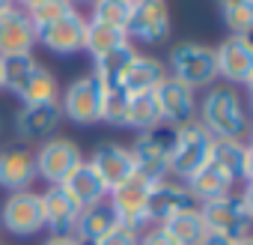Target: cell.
I'll return each instance as SVG.
<instances>
[{
  "instance_id": "obj_1",
  "label": "cell",
  "mask_w": 253,
  "mask_h": 245,
  "mask_svg": "<svg viewBox=\"0 0 253 245\" xmlns=\"http://www.w3.org/2000/svg\"><path fill=\"white\" fill-rule=\"evenodd\" d=\"M200 122L214 141H250V117L235 87H211L200 102Z\"/></svg>"
},
{
  "instance_id": "obj_2",
  "label": "cell",
  "mask_w": 253,
  "mask_h": 245,
  "mask_svg": "<svg viewBox=\"0 0 253 245\" xmlns=\"http://www.w3.org/2000/svg\"><path fill=\"white\" fill-rule=\"evenodd\" d=\"M200 215H203L209 233L226 236L232 242L241 239V236H250V227H253V194H250V183L238 194L232 191L226 197L200 203Z\"/></svg>"
},
{
  "instance_id": "obj_3",
  "label": "cell",
  "mask_w": 253,
  "mask_h": 245,
  "mask_svg": "<svg viewBox=\"0 0 253 245\" xmlns=\"http://www.w3.org/2000/svg\"><path fill=\"white\" fill-rule=\"evenodd\" d=\"M176 135H179V126H170V122H158V126L140 132L134 147H128L134 156V171L143 174L149 183L167 180V168L176 150Z\"/></svg>"
},
{
  "instance_id": "obj_4",
  "label": "cell",
  "mask_w": 253,
  "mask_h": 245,
  "mask_svg": "<svg viewBox=\"0 0 253 245\" xmlns=\"http://www.w3.org/2000/svg\"><path fill=\"white\" fill-rule=\"evenodd\" d=\"M167 75L182 81L194 93L200 87H211L217 81L214 48L200 45V42H179V45H173L170 60H167Z\"/></svg>"
},
{
  "instance_id": "obj_5",
  "label": "cell",
  "mask_w": 253,
  "mask_h": 245,
  "mask_svg": "<svg viewBox=\"0 0 253 245\" xmlns=\"http://www.w3.org/2000/svg\"><path fill=\"white\" fill-rule=\"evenodd\" d=\"M211 144H214V138L203 129V122L197 117L188 120V122H182L179 135H176V150H173L167 174H173L179 183H188L203 165H209Z\"/></svg>"
},
{
  "instance_id": "obj_6",
  "label": "cell",
  "mask_w": 253,
  "mask_h": 245,
  "mask_svg": "<svg viewBox=\"0 0 253 245\" xmlns=\"http://www.w3.org/2000/svg\"><path fill=\"white\" fill-rule=\"evenodd\" d=\"M155 183H149L143 174H131L125 183H119L116 188L107 191V206L113 209L116 221L131 227V230H143L149 227V212H146V203H149V191H152Z\"/></svg>"
},
{
  "instance_id": "obj_7",
  "label": "cell",
  "mask_w": 253,
  "mask_h": 245,
  "mask_svg": "<svg viewBox=\"0 0 253 245\" xmlns=\"http://www.w3.org/2000/svg\"><path fill=\"white\" fill-rule=\"evenodd\" d=\"M36 159V177H42L48 185H63L69 180V174L84 162V150L66 138V135H54L48 141H42L39 153H33Z\"/></svg>"
},
{
  "instance_id": "obj_8",
  "label": "cell",
  "mask_w": 253,
  "mask_h": 245,
  "mask_svg": "<svg viewBox=\"0 0 253 245\" xmlns=\"http://www.w3.org/2000/svg\"><path fill=\"white\" fill-rule=\"evenodd\" d=\"M101 102H104V84L89 72V75L75 78L63 90L60 108L66 120L78 122V126H92V122L101 120Z\"/></svg>"
},
{
  "instance_id": "obj_9",
  "label": "cell",
  "mask_w": 253,
  "mask_h": 245,
  "mask_svg": "<svg viewBox=\"0 0 253 245\" xmlns=\"http://www.w3.org/2000/svg\"><path fill=\"white\" fill-rule=\"evenodd\" d=\"M0 227L12 236H36L45 230V212H42V197L27 188V191H12L3 206H0Z\"/></svg>"
},
{
  "instance_id": "obj_10",
  "label": "cell",
  "mask_w": 253,
  "mask_h": 245,
  "mask_svg": "<svg viewBox=\"0 0 253 245\" xmlns=\"http://www.w3.org/2000/svg\"><path fill=\"white\" fill-rule=\"evenodd\" d=\"M217 78H226L229 87H250L253 81V45L250 36H226L214 48Z\"/></svg>"
},
{
  "instance_id": "obj_11",
  "label": "cell",
  "mask_w": 253,
  "mask_h": 245,
  "mask_svg": "<svg viewBox=\"0 0 253 245\" xmlns=\"http://www.w3.org/2000/svg\"><path fill=\"white\" fill-rule=\"evenodd\" d=\"M125 33L134 42H164L170 36V6L167 0H134Z\"/></svg>"
},
{
  "instance_id": "obj_12",
  "label": "cell",
  "mask_w": 253,
  "mask_h": 245,
  "mask_svg": "<svg viewBox=\"0 0 253 245\" xmlns=\"http://www.w3.org/2000/svg\"><path fill=\"white\" fill-rule=\"evenodd\" d=\"M60 122H63L60 99L21 105L18 114H15V135L21 141H48V138L57 135Z\"/></svg>"
},
{
  "instance_id": "obj_13",
  "label": "cell",
  "mask_w": 253,
  "mask_h": 245,
  "mask_svg": "<svg viewBox=\"0 0 253 245\" xmlns=\"http://www.w3.org/2000/svg\"><path fill=\"white\" fill-rule=\"evenodd\" d=\"M84 39H86V15H81L78 9L69 12L66 18L51 21L36 30V45H45L48 51H54L60 57L84 51Z\"/></svg>"
},
{
  "instance_id": "obj_14",
  "label": "cell",
  "mask_w": 253,
  "mask_h": 245,
  "mask_svg": "<svg viewBox=\"0 0 253 245\" xmlns=\"http://www.w3.org/2000/svg\"><path fill=\"white\" fill-rule=\"evenodd\" d=\"M191 209H200V200L191 194V188L185 183H167V180H161V183L152 185L149 203H146L149 224H164L173 215L191 212Z\"/></svg>"
},
{
  "instance_id": "obj_15",
  "label": "cell",
  "mask_w": 253,
  "mask_h": 245,
  "mask_svg": "<svg viewBox=\"0 0 253 245\" xmlns=\"http://www.w3.org/2000/svg\"><path fill=\"white\" fill-rule=\"evenodd\" d=\"M39 197H42L45 227L51 230V236H72L84 206H81L63 185H48Z\"/></svg>"
},
{
  "instance_id": "obj_16",
  "label": "cell",
  "mask_w": 253,
  "mask_h": 245,
  "mask_svg": "<svg viewBox=\"0 0 253 245\" xmlns=\"http://www.w3.org/2000/svg\"><path fill=\"white\" fill-rule=\"evenodd\" d=\"M155 102H158V111H161V120L170 122V126H182V122L194 120V111H197V93L191 87H185L182 81L176 78H164L155 90H152Z\"/></svg>"
},
{
  "instance_id": "obj_17",
  "label": "cell",
  "mask_w": 253,
  "mask_h": 245,
  "mask_svg": "<svg viewBox=\"0 0 253 245\" xmlns=\"http://www.w3.org/2000/svg\"><path fill=\"white\" fill-rule=\"evenodd\" d=\"M89 168L101 177V183H104L107 191H110V188H116L119 183H125V180L134 174V156H131L128 147L104 141V144H98V147L92 150Z\"/></svg>"
},
{
  "instance_id": "obj_18",
  "label": "cell",
  "mask_w": 253,
  "mask_h": 245,
  "mask_svg": "<svg viewBox=\"0 0 253 245\" xmlns=\"http://www.w3.org/2000/svg\"><path fill=\"white\" fill-rule=\"evenodd\" d=\"M36 48V27L30 24L27 12L12 6L0 15V57H18L33 54Z\"/></svg>"
},
{
  "instance_id": "obj_19",
  "label": "cell",
  "mask_w": 253,
  "mask_h": 245,
  "mask_svg": "<svg viewBox=\"0 0 253 245\" xmlns=\"http://www.w3.org/2000/svg\"><path fill=\"white\" fill-rule=\"evenodd\" d=\"M36 159L27 147H3L0 150V188L27 191L36 183Z\"/></svg>"
},
{
  "instance_id": "obj_20",
  "label": "cell",
  "mask_w": 253,
  "mask_h": 245,
  "mask_svg": "<svg viewBox=\"0 0 253 245\" xmlns=\"http://www.w3.org/2000/svg\"><path fill=\"white\" fill-rule=\"evenodd\" d=\"M209 162L223 171L232 183H250L253 177V150L250 144H241V141H214L211 144V153H209Z\"/></svg>"
},
{
  "instance_id": "obj_21",
  "label": "cell",
  "mask_w": 253,
  "mask_h": 245,
  "mask_svg": "<svg viewBox=\"0 0 253 245\" xmlns=\"http://www.w3.org/2000/svg\"><path fill=\"white\" fill-rule=\"evenodd\" d=\"M164 78H167V66L158 57L134 54V60L125 66V72H122V78H119L116 87L125 90L128 96H137V93H152Z\"/></svg>"
},
{
  "instance_id": "obj_22",
  "label": "cell",
  "mask_w": 253,
  "mask_h": 245,
  "mask_svg": "<svg viewBox=\"0 0 253 245\" xmlns=\"http://www.w3.org/2000/svg\"><path fill=\"white\" fill-rule=\"evenodd\" d=\"M63 188H66L81 206H95V203H104V200H107V185H104L101 177L89 168L86 159L69 174V180L63 183Z\"/></svg>"
},
{
  "instance_id": "obj_23",
  "label": "cell",
  "mask_w": 253,
  "mask_h": 245,
  "mask_svg": "<svg viewBox=\"0 0 253 245\" xmlns=\"http://www.w3.org/2000/svg\"><path fill=\"white\" fill-rule=\"evenodd\" d=\"M188 188H191V194L200 200V203H209V200H217V197H226V194H232V188H235V183L223 174V171H217L211 162L209 165H203L188 183H185Z\"/></svg>"
},
{
  "instance_id": "obj_24",
  "label": "cell",
  "mask_w": 253,
  "mask_h": 245,
  "mask_svg": "<svg viewBox=\"0 0 253 245\" xmlns=\"http://www.w3.org/2000/svg\"><path fill=\"white\" fill-rule=\"evenodd\" d=\"M113 224H116V215H113V209H110L107 200H104V203H95V206H84V209H81V218H78L72 236H75L81 245H92V242H95L98 236H104Z\"/></svg>"
},
{
  "instance_id": "obj_25",
  "label": "cell",
  "mask_w": 253,
  "mask_h": 245,
  "mask_svg": "<svg viewBox=\"0 0 253 245\" xmlns=\"http://www.w3.org/2000/svg\"><path fill=\"white\" fill-rule=\"evenodd\" d=\"M3 63V87L12 90L18 99L27 93V87L33 84V78L39 75L42 63L33 54H18V57H0Z\"/></svg>"
},
{
  "instance_id": "obj_26",
  "label": "cell",
  "mask_w": 253,
  "mask_h": 245,
  "mask_svg": "<svg viewBox=\"0 0 253 245\" xmlns=\"http://www.w3.org/2000/svg\"><path fill=\"white\" fill-rule=\"evenodd\" d=\"M176 245H200L203 239H206V221H203V215H200V209H191V212H179V215H173L170 221H164V224H158Z\"/></svg>"
},
{
  "instance_id": "obj_27",
  "label": "cell",
  "mask_w": 253,
  "mask_h": 245,
  "mask_svg": "<svg viewBox=\"0 0 253 245\" xmlns=\"http://www.w3.org/2000/svg\"><path fill=\"white\" fill-rule=\"evenodd\" d=\"M128 33H125L122 27H110V24H98V21H89L86 18V39H84V51L95 57L107 54V51H116L122 45H128Z\"/></svg>"
},
{
  "instance_id": "obj_28",
  "label": "cell",
  "mask_w": 253,
  "mask_h": 245,
  "mask_svg": "<svg viewBox=\"0 0 253 245\" xmlns=\"http://www.w3.org/2000/svg\"><path fill=\"white\" fill-rule=\"evenodd\" d=\"M134 54H137L134 42L122 45V48H116V51H107V54H101V57L92 60V75H95L104 87H116L119 78H122V72H125V66L134 60Z\"/></svg>"
},
{
  "instance_id": "obj_29",
  "label": "cell",
  "mask_w": 253,
  "mask_h": 245,
  "mask_svg": "<svg viewBox=\"0 0 253 245\" xmlns=\"http://www.w3.org/2000/svg\"><path fill=\"white\" fill-rule=\"evenodd\" d=\"M161 120V111H158V102L152 93H137V96H128V126L125 129H137V132H146L152 126H158Z\"/></svg>"
},
{
  "instance_id": "obj_30",
  "label": "cell",
  "mask_w": 253,
  "mask_h": 245,
  "mask_svg": "<svg viewBox=\"0 0 253 245\" xmlns=\"http://www.w3.org/2000/svg\"><path fill=\"white\" fill-rule=\"evenodd\" d=\"M131 6H134V0H95L92 12H89V21L125 30V24H128V18H131Z\"/></svg>"
},
{
  "instance_id": "obj_31",
  "label": "cell",
  "mask_w": 253,
  "mask_h": 245,
  "mask_svg": "<svg viewBox=\"0 0 253 245\" xmlns=\"http://www.w3.org/2000/svg\"><path fill=\"white\" fill-rule=\"evenodd\" d=\"M220 18L229 30V36H250L253 27V0H238V3H223Z\"/></svg>"
},
{
  "instance_id": "obj_32",
  "label": "cell",
  "mask_w": 253,
  "mask_h": 245,
  "mask_svg": "<svg viewBox=\"0 0 253 245\" xmlns=\"http://www.w3.org/2000/svg\"><path fill=\"white\" fill-rule=\"evenodd\" d=\"M24 12H27L30 24L39 30V27H45L51 21H60L69 12H75V6H72V0H36V3H30Z\"/></svg>"
},
{
  "instance_id": "obj_33",
  "label": "cell",
  "mask_w": 253,
  "mask_h": 245,
  "mask_svg": "<svg viewBox=\"0 0 253 245\" xmlns=\"http://www.w3.org/2000/svg\"><path fill=\"white\" fill-rule=\"evenodd\" d=\"M101 120L116 129L128 126V93L119 87H104V102H101Z\"/></svg>"
},
{
  "instance_id": "obj_34",
  "label": "cell",
  "mask_w": 253,
  "mask_h": 245,
  "mask_svg": "<svg viewBox=\"0 0 253 245\" xmlns=\"http://www.w3.org/2000/svg\"><path fill=\"white\" fill-rule=\"evenodd\" d=\"M140 242V230H131V227H125V224H113L104 236H98L92 245H137Z\"/></svg>"
},
{
  "instance_id": "obj_35",
  "label": "cell",
  "mask_w": 253,
  "mask_h": 245,
  "mask_svg": "<svg viewBox=\"0 0 253 245\" xmlns=\"http://www.w3.org/2000/svg\"><path fill=\"white\" fill-rule=\"evenodd\" d=\"M137 245H176L158 224H152V227H146V230H140V242Z\"/></svg>"
},
{
  "instance_id": "obj_36",
  "label": "cell",
  "mask_w": 253,
  "mask_h": 245,
  "mask_svg": "<svg viewBox=\"0 0 253 245\" xmlns=\"http://www.w3.org/2000/svg\"><path fill=\"white\" fill-rule=\"evenodd\" d=\"M42 245H81L75 236H48Z\"/></svg>"
},
{
  "instance_id": "obj_37",
  "label": "cell",
  "mask_w": 253,
  "mask_h": 245,
  "mask_svg": "<svg viewBox=\"0 0 253 245\" xmlns=\"http://www.w3.org/2000/svg\"><path fill=\"white\" fill-rule=\"evenodd\" d=\"M200 245H232V239H226V236H217V233H206V239H203Z\"/></svg>"
},
{
  "instance_id": "obj_38",
  "label": "cell",
  "mask_w": 253,
  "mask_h": 245,
  "mask_svg": "<svg viewBox=\"0 0 253 245\" xmlns=\"http://www.w3.org/2000/svg\"><path fill=\"white\" fill-rule=\"evenodd\" d=\"M15 3H12V0H0V15H3V12H9Z\"/></svg>"
},
{
  "instance_id": "obj_39",
  "label": "cell",
  "mask_w": 253,
  "mask_h": 245,
  "mask_svg": "<svg viewBox=\"0 0 253 245\" xmlns=\"http://www.w3.org/2000/svg\"><path fill=\"white\" fill-rule=\"evenodd\" d=\"M12 3H15V6H18V9H27V6H30V3H36V0H12Z\"/></svg>"
},
{
  "instance_id": "obj_40",
  "label": "cell",
  "mask_w": 253,
  "mask_h": 245,
  "mask_svg": "<svg viewBox=\"0 0 253 245\" xmlns=\"http://www.w3.org/2000/svg\"><path fill=\"white\" fill-rule=\"evenodd\" d=\"M232 245H253V236H241V239H235Z\"/></svg>"
},
{
  "instance_id": "obj_41",
  "label": "cell",
  "mask_w": 253,
  "mask_h": 245,
  "mask_svg": "<svg viewBox=\"0 0 253 245\" xmlns=\"http://www.w3.org/2000/svg\"><path fill=\"white\" fill-rule=\"evenodd\" d=\"M75 3H86V6H92L95 0H72V6H75Z\"/></svg>"
},
{
  "instance_id": "obj_42",
  "label": "cell",
  "mask_w": 253,
  "mask_h": 245,
  "mask_svg": "<svg viewBox=\"0 0 253 245\" xmlns=\"http://www.w3.org/2000/svg\"><path fill=\"white\" fill-rule=\"evenodd\" d=\"M0 90H3V63H0Z\"/></svg>"
},
{
  "instance_id": "obj_43",
  "label": "cell",
  "mask_w": 253,
  "mask_h": 245,
  "mask_svg": "<svg viewBox=\"0 0 253 245\" xmlns=\"http://www.w3.org/2000/svg\"><path fill=\"white\" fill-rule=\"evenodd\" d=\"M217 3H220V6H223V3H238V0H217Z\"/></svg>"
},
{
  "instance_id": "obj_44",
  "label": "cell",
  "mask_w": 253,
  "mask_h": 245,
  "mask_svg": "<svg viewBox=\"0 0 253 245\" xmlns=\"http://www.w3.org/2000/svg\"><path fill=\"white\" fill-rule=\"evenodd\" d=\"M0 132H3V117H0Z\"/></svg>"
}]
</instances>
